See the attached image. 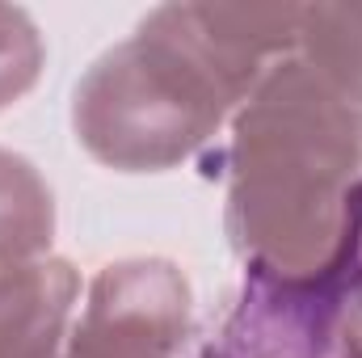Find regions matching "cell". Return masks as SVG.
Listing matches in <instances>:
<instances>
[{
	"mask_svg": "<svg viewBox=\"0 0 362 358\" xmlns=\"http://www.w3.org/2000/svg\"><path fill=\"white\" fill-rule=\"evenodd\" d=\"M223 228L245 274L278 287L346 291L362 262V114L299 55L232 114Z\"/></svg>",
	"mask_w": 362,
	"mask_h": 358,
	"instance_id": "cell-1",
	"label": "cell"
},
{
	"mask_svg": "<svg viewBox=\"0 0 362 358\" xmlns=\"http://www.w3.org/2000/svg\"><path fill=\"white\" fill-rule=\"evenodd\" d=\"M240 105L185 34L177 4H160L85 68L72 89V135L114 173H165L198 156Z\"/></svg>",
	"mask_w": 362,
	"mask_h": 358,
	"instance_id": "cell-2",
	"label": "cell"
},
{
	"mask_svg": "<svg viewBox=\"0 0 362 358\" xmlns=\"http://www.w3.org/2000/svg\"><path fill=\"white\" fill-rule=\"evenodd\" d=\"M194 333V287L169 258H118L93 274L64 358H177Z\"/></svg>",
	"mask_w": 362,
	"mask_h": 358,
	"instance_id": "cell-3",
	"label": "cell"
},
{
	"mask_svg": "<svg viewBox=\"0 0 362 358\" xmlns=\"http://www.w3.org/2000/svg\"><path fill=\"white\" fill-rule=\"evenodd\" d=\"M341 291H299L245 274L194 325L177 358H346L337 342Z\"/></svg>",
	"mask_w": 362,
	"mask_h": 358,
	"instance_id": "cell-4",
	"label": "cell"
},
{
	"mask_svg": "<svg viewBox=\"0 0 362 358\" xmlns=\"http://www.w3.org/2000/svg\"><path fill=\"white\" fill-rule=\"evenodd\" d=\"M81 308V274L64 258L0 270V358H64Z\"/></svg>",
	"mask_w": 362,
	"mask_h": 358,
	"instance_id": "cell-5",
	"label": "cell"
},
{
	"mask_svg": "<svg viewBox=\"0 0 362 358\" xmlns=\"http://www.w3.org/2000/svg\"><path fill=\"white\" fill-rule=\"evenodd\" d=\"M55 194L21 152L0 148V270L51 258Z\"/></svg>",
	"mask_w": 362,
	"mask_h": 358,
	"instance_id": "cell-6",
	"label": "cell"
},
{
	"mask_svg": "<svg viewBox=\"0 0 362 358\" xmlns=\"http://www.w3.org/2000/svg\"><path fill=\"white\" fill-rule=\"evenodd\" d=\"M295 55L362 114V4H299Z\"/></svg>",
	"mask_w": 362,
	"mask_h": 358,
	"instance_id": "cell-7",
	"label": "cell"
},
{
	"mask_svg": "<svg viewBox=\"0 0 362 358\" xmlns=\"http://www.w3.org/2000/svg\"><path fill=\"white\" fill-rule=\"evenodd\" d=\"M47 68V42L38 21L21 4H0V114L38 85Z\"/></svg>",
	"mask_w": 362,
	"mask_h": 358,
	"instance_id": "cell-8",
	"label": "cell"
},
{
	"mask_svg": "<svg viewBox=\"0 0 362 358\" xmlns=\"http://www.w3.org/2000/svg\"><path fill=\"white\" fill-rule=\"evenodd\" d=\"M337 342L346 358H362V262L350 274L341 304H337Z\"/></svg>",
	"mask_w": 362,
	"mask_h": 358,
	"instance_id": "cell-9",
	"label": "cell"
}]
</instances>
